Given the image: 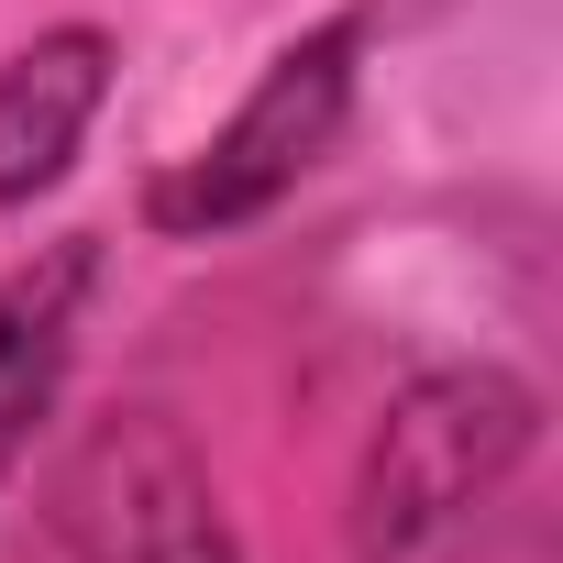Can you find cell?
I'll use <instances>...</instances> for the list:
<instances>
[{"label":"cell","instance_id":"cell-1","mask_svg":"<svg viewBox=\"0 0 563 563\" xmlns=\"http://www.w3.org/2000/svg\"><path fill=\"white\" fill-rule=\"evenodd\" d=\"M541 431V398L508 365H442L387 398L365 475H354V552L365 563H420Z\"/></svg>","mask_w":563,"mask_h":563},{"label":"cell","instance_id":"cell-2","mask_svg":"<svg viewBox=\"0 0 563 563\" xmlns=\"http://www.w3.org/2000/svg\"><path fill=\"white\" fill-rule=\"evenodd\" d=\"M354 45H365L354 23H321V34H299L288 56H265V78L243 89V111H232L177 177H155L144 221H155V232H188V243L265 221L276 199L332 155V133H343V111H354Z\"/></svg>","mask_w":563,"mask_h":563},{"label":"cell","instance_id":"cell-3","mask_svg":"<svg viewBox=\"0 0 563 563\" xmlns=\"http://www.w3.org/2000/svg\"><path fill=\"white\" fill-rule=\"evenodd\" d=\"M199 530H221L210 475L166 409H111L56 464V541L78 563H166Z\"/></svg>","mask_w":563,"mask_h":563},{"label":"cell","instance_id":"cell-4","mask_svg":"<svg viewBox=\"0 0 563 563\" xmlns=\"http://www.w3.org/2000/svg\"><path fill=\"white\" fill-rule=\"evenodd\" d=\"M100 100H111V34L100 23H56L23 56H0V210L45 199L78 166Z\"/></svg>","mask_w":563,"mask_h":563},{"label":"cell","instance_id":"cell-5","mask_svg":"<svg viewBox=\"0 0 563 563\" xmlns=\"http://www.w3.org/2000/svg\"><path fill=\"white\" fill-rule=\"evenodd\" d=\"M78 276H89V243H67L45 276H12V288H0V442H12V420H23V409L45 398V376H56Z\"/></svg>","mask_w":563,"mask_h":563},{"label":"cell","instance_id":"cell-6","mask_svg":"<svg viewBox=\"0 0 563 563\" xmlns=\"http://www.w3.org/2000/svg\"><path fill=\"white\" fill-rule=\"evenodd\" d=\"M166 563H243V552H232V530H199V541H188V552H166Z\"/></svg>","mask_w":563,"mask_h":563}]
</instances>
